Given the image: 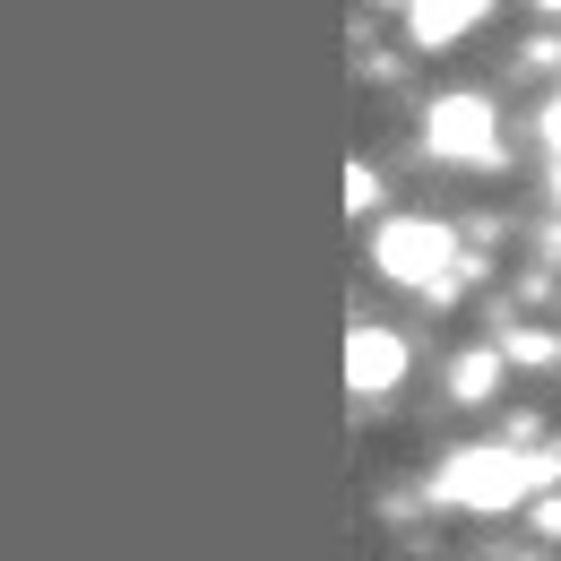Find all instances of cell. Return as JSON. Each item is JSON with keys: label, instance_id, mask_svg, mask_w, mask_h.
Listing matches in <instances>:
<instances>
[{"label": "cell", "instance_id": "1", "mask_svg": "<svg viewBox=\"0 0 561 561\" xmlns=\"http://www.w3.org/2000/svg\"><path fill=\"white\" fill-rule=\"evenodd\" d=\"M545 484H561V440L553 449H458V458H440V476L432 492L440 501H458V510H518V501H536Z\"/></svg>", "mask_w": 561, "mask_h": 561}, {"label": "cell", "instance_id": "10", "mask_svg": "<svg viewBox=\"0 0 561 561\" xmlns=\"http://www.w3.org/2000/svg\"><path fill=\"white\" fill-rule=\"evenodd\" d=\"M553 156H561V104H553Z\"/></svg>", "mask_w": 561, "mask_h": 561}, {"label": "cell", "instance_id": "7", "mask_svg": "<svg viewBox=\"0 0 561 561\" xmlns=\"http://www.w3.org/2000/svg\"><path fill=\"white\" fill-rule=\"evenodd\" d=\"M501 354H510V363H553L561 337H545V329H510V337H501Z\"/></svg>", "mask_w": 561, "mask_h": 561}, {"label": "cell", "instance_id": "2", "mask_svg": "<svg viewBox=\"0 0 561 561\" xmlns=\"http://www.w3.org/2000/svg\"><path fill=\"white\" fill-rule=\"evenodd\" d=\"M449 260H458V233L432 216H398L371 233V268L398 285H423V294H449Z\"/></svg>", "mask_w": 561, "mask_h": 561}, {"label": "cell", "instance_id": "6", "mask_svg": "<svg viewBox=\"0 0 561 561\" xmlns=\"http://www.w3.org/2000/svg\"><path fill=\"white\" fill-rule=\"evenodd\" d=\"M501 363H510L501 346H484V354H458V363H449V398H458V407H484L492 389H501Z\"/></svg>", "mask_w": 561, "mask_h": 561}, {"label": "cell", "instance_id": "9", "mask_svg": "<svg viewBox=\"0 0 561 561\" xmlns=\"http://www.w3.org/2000/svg\"><path fill=\"white\" fill-rule=\"evenodd\" d=\"M536 527H545V536H561V501H545V510H536Z\"/></svg>", "mask_w": 561, "mask_h": 561}, {"label": "cell", "instance_id": "8", "mask_svg": "<svg viewBox=\"0 0 561 561\" xmlns=\"http://www.w3.org/2000/svg\"><path fill=\"white\" fill-rule=\"evenodd\" d=\"M346 208H354V216L371 208V164H346Z\"/></svg>", "mask_w": 561, "mask_h": 561}, {"label": "cell", "instance_id": "4", "mask_svg": "<svg viewBox=\"0 0 561 561\" xmlns=\"http://www.w3.org/2000/svg\"><path fill=\"white\" fill-rule=\"evenodd\" d=\"M346 380H354V398L398 389V380H407V346H398L389 329H354L346 337Z\"/></svg>", "mask_w": 561, "mask_h": 561}, {"label": "cell", "instance_id": "5", "mask_svg": "<svg viewBox=\"0 0 561 561\" xmlns=\"http://www.w3.org/2000/svg\"><path fill=\"white\" fill-rule=\"evenodd\" d=\"M484 9H492V0H415V9H407V35H415L423 53H440V44H458Z\"/></svg>", "mask_w": 561, "mask_h": 561}, {"label": "cell", "instance_id": "3", "mask_svg": "<svg viewBox=\"0 0 561 561\" xmlns=\"http://www.w3.org/2000/svg\"><path fill=\"white\" fill-rule=\"evenodd\" d=\"M423 139H432V156H449V164H501V122H492L484 95H440L432 122H423Z\"/></svg>", "mask_w": 561, "mask_h": 561}, {"label": "cell", "instance_id": "11", "mask_svg": "<svg viewBox=\"0 0 561 561\" xmlns=\"http://www.w3.org/2000/svg\"><path fill=\"white\" fill-rule=\"evenodd\" d=\"M536 9H561V0H536Z\"/></svg>", "mask_w": 561, "mask_h": 561}, {"label": "cell", "instance_id": "12", "mask_svg": "<svg viewBox=\"0 0 561 561\" xmlns=\"http://www.w3.org/2000/svg\"><path fill=\"white\" fill-rule=\"evenodd\" d=\"M553 182H561V156H553Z\"/></svg>", "mask_w": 561, "mask_h": 561}]
</instances>
